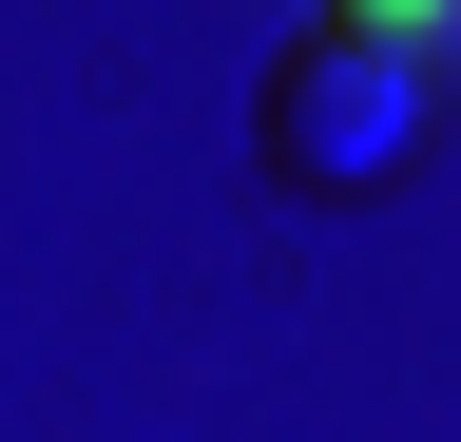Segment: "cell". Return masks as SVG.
<instances>
[{
  "mask_svg": "<svg viewBox=\"0 0 461 442\" xmlns=\"http://www.w3.org/2000/svg\"><path fill=\"white\" fill-rule=\"evenodd\" d=\"M403 135H423V59L308 0V39L269 59V174H288V193H366Z\"/></svg>",
  "mask_w": 461,
  "mask_h": 442,
  "instance_id": "6da1fadb",
  "label": "cell"
},
{
  "mask_svg": "<svg viewBox=\"0 0 461 442\" xmlns=\"http://www.w3.org/2000/svg\"><path fill=\"white\" fill-rule=\"evenodd\" d=\"M327 20H366V39H403L423 77H461V0H327Z\"/></svg>",
  "mask_w": 461,
  "mask_h": 442,
  "instance_id": "7a4b0ae2",
  "label": "cell"
}]
</instances>
